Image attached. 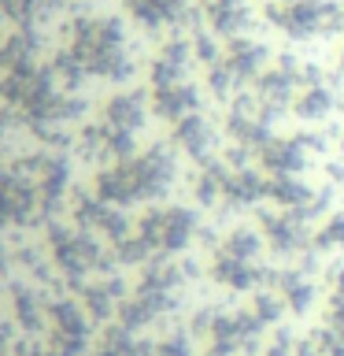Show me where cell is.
<instances>
[{
	"mask_svg": "<svg viewBox=\"0 0 344 356\" xmlns=\"http://www.w3.org/2000/svg\"><path fill=\"white\" fill-rule=\"evenodd\" d=\"M207 15H211V30L222 33V38H241V30L248 26V19H252L241 0H211Z\"/></svg>",
	"mask_w": 344,
	"mask_h": 356,
	"instance_id": "5bb4252c",
	"label": "cell"
},
{
	"mask_svg": "<svg viewBox=\"0 0 344 356\" xmlns=\"http://www.w3.org/2000/svg\"><path fill=\"white\" fill-rule=\"evenodd\" d=\"M255 216H259L255 227L263 230L266 249H270L277 260H304L307 252H315V249H311V241H315V227H311L307 219H300L296 211L259 208Z\"/></svg>",
	"mask_w": 344,
	"mask_h": 356,
	"instance_id": "7a4b0ae2",
	"label": "cell"
},
{
	"mask_svg": "<svg viewBox=\"0 0 344 356\" xmlns=\"http://www.w3.org/2000/svg\"><path fill=\"white\" fill-rule=\"evenodd\" d=\"M200 230V216L196 208H185V204H166V208H152L148 216L141 219V234L144 245L152 252H163V256H178L193 245Z\"/></svg>",
	"mask_w": 344,
	"mask_h": 356,
	"instance_id": "6da1fadb",
	"label": "cell"
},
{
	"mask_svg": "<svg viewBox=\"0 0 344 356\" xmlns=\"http://www.w3.org/2000/svg\"><path fill=\"white\" fill-rule=\"evenodd\" d=\"M333 111H337V86L318 82V86H304L293 100V115L300 122H326Z\"/></svg>",
	"mask_w": 344,
	"mask_h": 356,
	"instance_id": "30bf717a",
	"label": "cell"
},
{
	"mask_svg": "<svg viewBox=\"0 0 344 356\" xmlns=\"http://www.w3.org/2000/svg\"><path fill=\"white\" fill-rule=\"evenodd\" d=\"M318 189L304 175H266V200L285 211H304Z\"/></svg>",
	"mask_w": 344,
	"mask_h": 356,
	"instance_id": "9c48e42d",
	"label": "cell"
},
{
	"mask_svg": "<svg viewBox=\"0 0 344 356\" xmlns=\"http://www.w3.org/2000/svg\"><path fill=\"white\" fill-rule=\"evenodd\" d=\"M337 149H341V156H344V134H341V138H337Z\"/></svg>",
	"mask_w": 344,
	"mask_h": 356,
	"instance_id": "ffe728a7",
	"label": "cell"
},
{
	"mask_svg": "<svg viewBox=\"0 0 344 356\" xmlns=\"http://www.w3.org/2000/svg\"><path fill=\"white\" fill-rule=\"evenodd\" d=\"M218 249H222V252H230V256H237V260L259 264V260H263V252H266V238H263V230H259V227L237 222V227H230V234L218 241Z\"/></svg>",
	"mask_w": 344,
	"mask_h": 356,
	"instance_id": "4fadbf2b",
	"label": "cell"
},
{
	"mask_svg": "<svg viewBox=\"0 0 344 356\" xmlns=\"http://www.w3.org/2000/svg\"><path fill=\"white\" fill-rule=\"evenodd\" d=\"M266 60H270V49H266L263 41H255V38H233L230 49L222 52V63L230 67L233 82H237L241 89L259 82V74L266 71Z\"/></svg>",
	"mask_w": 344,
	"mask_h": 356,
	"instance_id": "5b68a950",
	"label": "cell"
},
{
	"mask_svg": "<svg viewBox=\"0 0 344 356\" xmlns=\"http://www.w3.org/2000/svg\"><path fill=\"white\" fill-rule=\"evenodd\" d=\"M266 200V171L263 167H237L226 175L222 186V208L226 211H248Z\"/></svg>",
	"mask_w": 344,
	"mask_h": 356,
	"instance_id": "8992f818",
	"label": "cell"
},
{
	"mask_svg": "<svg viewBox=\"0 0 344 356\" xmlns=\"http://www.w3.org/2000/svg\"><path fill=\"white\" fill-rule=\"evenodd\" d=\"M189 60H193V44H185V41H171V44H166V49L152 60V89L185 82V74H189Z\"/></svg>",
	"mask_w": 344,
	"mask_h": 356,
	"instance_id": "8fae6325",
	"label": "cell"
},
{
	"mask_svg": "<svg viewBox=\"0 0 344 356\" xmlns=\"http://www.w3.org/2000/svg\"><path fill=\"white\" fill-rule=\"evenodd\" d=\"M200 100H204V97H200V89L193 82L152 89V111H155V119H163V122H178V119L200 111Z\"/></svg>",
	"mask_w": 344,
	"mask_h": 356,
	"instance_id": "ba28073f",
	"label": "cell"
},
{
	"mask_svg": "<svg viewBox=\"0 0 344 356\" xmlns=\"http://www.w3.org/2000/svg\"><path fill=\"white\" fill-rule=\"evenodd\" d=\"M255 163L266 175H304L311 163V149L304 141V134H274L270 141L259 149Z\"/></svg>",
	"mask_w": 344,
	"mask_h": 356,
	"instance_id": "277c9868",
	"label": "cell"
},
{
	"mask_svg": "<svg viewBox=\"0 0 344 356\" xmlns=\"http://www.w3.org/2000/svg\"><path fill=\"white\" fill-rule=\"evenodd\" d=\"M326 282H329V308H344V264L329 267Z\"/></svg>",
	"mask_w": 344,
	"mask_h": 356,
	"instance_id": "d6986e66",
	"label": "cell"
},
{
	"mask_svg": "<svg viewBox=\"0 0 344 356\" xmlns=\"http://www.w3.org/2000/svg\"><path fill=\"white\" fill-rule=\"evenodd\" d=\"M174 145L182 149L193 163H207L215 160V127H211V119H204L200 111L193 115L178 119L174 122Z\"/></svg>",
	"mask_w": 344,
	"mask_h": 356,
	"instance_id": "52a82bcc",
	"label": "cell"
},
{
	"mask_svg": "<svg viewBox=\"0 0 344 356\" xmlns=\"http://www.w3.org/2000/svg\"><path fill=\"white\" fill-rule=\"evenodd\" d=\"M207 275H211V282L230 289V293H255V289L270 286V267L252 264V260H237V256H230L222 249L211 252Z\"/></svg>",
	"mask_w": 344,
	"mask_h": 356,
	"instance_id": "3957f363",
	"label": "cell"
},
{
	"mask_svg": "<svg viewBox=\"0 0 344 356\" xmlns=\"http://www.w3.org/2000/svg\"><path fill=\"white\" fill-rule=\"evenodd\" d=\"M233 171V167L222 160H207V163H200V175H196V182H193V200H196V208H215L222 204V186H226V175Z\"/></svg>",
	"mask_w": 344,
	"mask_h": 356,
	"instance_id": "7c38bea8",
	"label": "cell"
},
{
	"mask_svg": "<svg viewBox=\"0 0 344 356\" xmlns=\"http://www.w3.org/2000/svg\"><path fill=\"white\" fill-rule=\"evenodd\" d=\"M311 249H315L318 256L333 252V249H344V208L329 211V216L315 227V241H311Z\"/></svg>",
	"mask_w": 344,
	"mask_h": 356,
	"instance_id": "2e32d148",
	"label": "cell"
},
{
	"mask_svg": "<svg viewBox=\"0 0 344 356\" xmlns=\"http://www.w3.org/2000/svg\"><path fill=\"white\" fill-rule=\"evenodd\" d=\"M252 312L259 316V323L266 327V323H277V319H282L285 300H282V293H270V289H255V293H252Z\"/></svg>",
	"mask_w": 344,
	"mask_h": 356,
	"instance_id": "e0dca14e",
	"label": "cell"
},
{
	"mask_svg": "<svg viewBox=\"0 0 344 356\" xmlns=\"http://www.w3.org/2000/svg\"><path fill=\"white\" fill-rule=\"evenodd\" d=\"M144 115H148V100H144V93H122L108 104V122L115 130H137L144 127Z\"/></svg>",
	"mask_w": 344,
	"mask_h": 356,
	"instance_id": "9a60e30c",
	"label": "cell"
},
{
	"mask_svg": "<svg viewBox=\"0 0 344 356\" xmlns=\"http://www.w3.org/2000/svg\"><path fill=\"white\" fill-rule=\"evenodd\" d=\"M193 56L204 67H215V63H222V52H218V44L211 41V33H200L196 38V44H193Z\"/></svg>",
	"mask_w": 344,
	"mask_h": 356,
	"instance_id": "ac0fdd59",
	"label": "cell"
}]
</instances>
